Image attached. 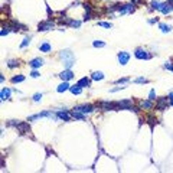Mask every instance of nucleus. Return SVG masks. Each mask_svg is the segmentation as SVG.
<instances>
[{
	"mask_svg": "<svg viewBox=\"0 0 173 173\" xmlns=\"http://www.w3.org/2000/svg\"><path fill=\"white\" fill-rule=\"evenodd\" d=\"M169 100H173V93H169Z\"/></svg>",
	"mask_w": 173,
	"mask_h": 173,
	"instance_id": "41",
	"label": "nucleus"
},
{
	"mask_svg": "<svg viewBox=\"0 0 173 173\" xmlns=\"http://www.w3.org/2000/svg\"><path fill=\"white\" fill-rule=\"evenodd\" d=\"M163 5H165V3H160V2H151L150 3L151 9H156V10H162Z\"/></svg>",
	"mask_w": 173,
	"mask_h": 173,
	"instance_id": "25",
	"label": "nucleus"
},
{
	"mask_svg": "<svg viewBox=\"0 0 173 173\" xmlns=\"http://www.w3.org/2000/svg\"><path fill=\"white\" fill-rule=\"evenodd\" d=\"M59 58L64 59V65H65V69H71V66L75 62V58H74V53H72L69 49H65L61 50L59 53Z\"/></svg>",
	"mask_w": 173,
	"mask_h": 173,
	"instance_id": "1",
	"label": "nucleus"
},
{
	"mask_svg": "<svg viewBox=\"0 0 173 173\" xmlns=\"http://www.w3.org/2000/svg\"><path fill=\"white\" fill-rule=\"evenodd\" d=\"M68 90H69V85H68V81H64V82H62V84H61V85H59V86L56 88V91H58V93H65V91H68Z\"/></svg>",
	"mask_w": 173,
	"mask_h": 173,
	"instance_id": "22",
	"label": "nucleus"
},
{
	"mask_svg": "<svg viewBox=\"0 0 173 173\" xmlns=\"http://www.w3.org/2000/svg\"><path fill=\"white\" fill-rule=\"evenodd\" d=\"M172 10H173V5H170V3H167V2H166L165 5H163V7H162V10H160V12H162L163 14H169Z\"/></svg>",
	"mask_w": 173,
	"mask_h": 173,
	"instance_id": "18",
	"label": "nucleus"
},
{
	"mask_svg": "<svg viewBox=\"0 0 173 173\" xmlns=\"http://www.w3.org/2000/svg\"><path fill=\"white\" fill-rule=\"evenodd\" d=\"M118 62L121 65H126L127 62H129V59H130V53L129 52H118Z\"/></svg>",
	"mask_w": 173,
	"mask_h": 173,
	"instance_id": "12",
	"label": "nucleus"
},
{
	"mask_svg": "<svg viewBox=\"0 0 173 173\" xmlns=\"http://www.w3.org/2000/svg\"><path fill=\"white\" fill-rule=\"evenodd\" d=\"M25 81V77L23 75H14L13 78H12V82L13 84H17V82H23Z\"/></svg>",
	"mask_w": 173,
	"mask_h": 173,
	"instance_id": "26",
	"label": "nucleus"
},
{
	"mask_svg": "<svg viewBox=\"0 0 173 173\" xmlns=\"http://www.w3.org/2000/svg\"><path fill=\"white\" fill-rule=\"evenodd\" d=\"M9 68H16V66H19V61H13V59H12V61H9Z\"/></svg>",
	"mask_w": 173,
	"mask_h": 173,
	"instance_id": "29",
	"label": "nucleus"
},
{
	"mask_svg": "<svg viewBox=\"0 0 173 173\" xmlns=\"http://www.w3.org/2000/svg\"><path fill=\"white\" fill-rule=\"evenodd\" d=\"M159 28H160V30H162L163 33H169V32L172 30V26H169V25H166V23H160Z\"/></svg>",
	"mask_w": 173,
	"mask_h": 173,
	"instance_id": "23",
	"label": "nucleus"
},
{
	"mask_svg": "<svg viewBox=\"0 0 173 173\" xmlns=\"http://www.w3.org/2000/svg\"><path fill=\"white\" fill-rule=\"evenodd\" d=\"M0 98L2 101H6L10 98V90L9 88H2V91H0Z\"/></svg>",
	"mask_w": 173,
	"mask_h": 173,
	"instance_id": "15",
	"label": "nucleus"
},
{
	"mask_svg": "<svg viewBox=\"0 0 173 173\" xmlns=\"http://www.w3.org/2000/svg\"><path fill=\"white\" fill-rule=\"evenodd\" d=\"M50 49H52V46L49 45V42H42L39 45V50H41V52L48 53V52H50Z\"/></svg>",
	"mask_w": 173,
	"mask_h": 173,
	"instance_id": "16",
	"label": "nucleus"
},
{
	"mask_svg": "<svg viewBox=\"0 0 173 173\" xmlns=\"http://www.w3.org/2000/svg\"><path fill=\"white\" fill-rule=\"evenodd\" d=\"M93 45L95 46V48H104V46H105V43L101 42V41H94Z\"/></svg>",
	"mask_w": 173,
	"mask_h": 173,
	"instance_id": "28",
	"label": "nucleus"
},
{
	"mask_svg": "<svg viewBox=\"0 0 173 173\" xmlns=\"http://www.w3.org/2000/svg\"><path fill=\"white\" fill-rule=\"evenodd\" d=\"M170 105H173V100H170Z\"/></svg>",
	"mask_w": 173,
	"mask_h": 173,
	"instance_id": "43",
	"label": "nucleus"
},
{
	"mask_svg": "<svg viewBox=\"0 0 173 173\" xmlns=\"http://www.w3.org/2000/svg\"><path fill=\"white\" fill-rule=\"evenodd\" d=\"M134 82H136V84H147L149 81L146 78H137V79H134Z\"/></svg>",
	"mask_w": 173,
	"mask_h": 173,
	"instance_id": "33",
	"label": "nucleus"
},
{
	"mask_svg": "<svg viewBox=\"0 0 173 173\" xmlns=\"http://www.w3.org/2000/svg\"><path fill=\"white\" fill-rule=\"evenodd\" d=\"M126 86H117V88H113V90H110L111 93H117V91H120V90H124Z\"/></svg>",
	"mask_w": 173,
	"mask_h": 173,
	"instance_id": "39",
	"label": "nucleus"
},
{
	"mask_svg": "<svg viewBox=\"0 0 173 173\" xmlns=\"http://www.w3.org/2000/svg\"><path fill=\"white\" fill-rule=\"evenodd\" d=\"M43 62H45V61H43L42 58H35V59H32V61L29 62V66H30L32 69H38V68H41L43 65Z\"/></svg>",
	"mask_w": 173,
	"mask_h": 173,
	"instance_id": "8",
	"label": "nucleus"
},
{
	"mask_svg": "<svg viewBox=\"0 0 173 173\" xmlns=\"http://www.w3.org/2000/svg\"><path fill=\"white\" fill-rule=\"evenodd\" d=\"M69 91H71L74 95H79V94L82 93V86H79L78 84H77V85H72V86H69Z\"/></svg>",
	"mask_w": 173,
	"mask_h": 173,
	"instance_id": "20",
	"label": "nucleus"
},
{
	"mask_svg": "<svg viewBox=\"0 0 173 173\" xmlns=\"http://www.w3.org/2000/svg\"><path fill=\"white\" fill-rule=\"evenodd\" d=\"M91 79H94V81H101V79H104V74L101 71H95V72H93Z\"/></svg>",
	"mask_w": 173,
	"mask_h": 173,
	"instance_id": "21",
	"label": "nucleus"
},
{
	"mask_svg": "<svg viewBox=\"0 0 173 173\" xmlns=\"http://www.w3.org/2000/svg\"><path fill=\"white\" fill-rule=\"evenodd\" d=\"M167 3H170V5H173V0H167Z\"/></svg>",
	"mask_w": 173,
	"mask_h": 173,
	"instance_id": "42",
	"label": "nucleus"
},
{
	"mask_svg": "<svg viewBox=\"0 0 173 173\" xmlns=\"http://www.w3.org/2000/svg\"><path fill=\"white\" fill-rule=\"evenodd\" d=\"M78 85L79 86H82V88H88V86L91 85V78H81L78 81Z\"/></svg>",
	"mask_w": 173,
	"mask_h": 173,
	"instance_id": "17",
	"label": "nucleus"
},
{
	"mask_svg": "<svg viewBox=\"0 0 173 173\" xmlns=\"http://www.w3.org/2000/svg\"><path fill=\"white\" fill-rule=\"evenodd\" d=\"M71 117L75 118V120H85V114L81 113V111H77V110H72L71 111Z\"/></svg>",
	"mask_w": 173,
	"mask_h": 173,
	"instance_id": "14",
	"label": "nucleus"
},
{
	"mask_svg": "<svg viewBox=\"0 0 173 173\" xmlns=\"http://www.w3.org/2000/svg\"><path fill=\"white\" fill-rule=\"evenodd\" d=\"M133 101L131 100H123L117 102V110H133Z\"/></svg>",
	"mask_w": 173,
	"mask_h": 173,
	"instance_id": "4",
	"label": "nucleus"
},
{
	"mask_svg": "<svg viewBox=\"0 0 173 173\" xmlns=\"http://www.w3.org/2000/svg\"><path fill=\"white\" fill-rule=\"evenodd\" d=\"M30 77H32V78H38V77H39V72L36 71V69H33L32 74H30Z\"/></svg>",
	"mask_w": 173,
	"mask_h": 173,
	"instance_id": "38",
	"label": "nucleus"
},
{
	"mask_svg": "<svg viewBox=\"0 0 173 173\" xmlns=\"http://www.w3.org/2000/svg\"><path fill=\"white\" fill-rule=\"evenodd\" d=\"M9 32H10V26H6V28H3V29H2L0 35H2V36H6L7 33H9Z\"/></svg>",
	"mask_w": 173,
	"mask_h": 173,
	"instance_id": "32",
	"label": "nucleus"
},
{
	"mask_svg": "<svg viewBox=\"0 0 173 173\" xmlns=\"http://www.w3.org/2000/svg\"><path fill=\"white\" fill-rule=\"evenodd\" d=\"M98 26H102V28H107V29H111L113 25L108 23V22H98Z\"/></svg>",
	"mask_w": 173,
	"mask_h": 173,
	"instance_id": "27",
	"label": "nucleus"
},
{
	"mask_svg": "<svg viewBox=\"0 0 173 173\" xmlns=\"http://www.w3.org/2000/svg\"><path fill=\"white\" fill-rule=\"evenodd\" d=\"M29 43H30V38H25V39H23V42L20 43V48H26Z\"/></svg>",
	"mask_w": 173,
	"mask_h": 173,
	"instance_id": "30",
	"label": "nucleus"
},
{
	"mask_svg": "<svg viewBox=\"0 0 173 173\" xmlns=\"http://www.w3.org/2000/svg\"><path fill=\"white\" fill-rule=\"evenodd\" d=\"M38 28H39L38 30H41V32H46V30H49V29L53 28V22H50V20L42 22V23H39Z\"/></svg>",
	"mask_w": 173,
	"mask_h": 173,
	"instance_id": "10",
	"label": "nucleus"
},
{
	"mask_svg": "<svg viewBox=\"0 0 173 173\" xmlns=\"http://www.w3.org/2000/svg\"><path fill=\"white\" fill-rule=\"evenodd\" d=\"M69 26H72V28H79V26H81V22L79 20H71L69 22Z\"/></svg>",
	"mask_w": 173,
	"mask_h": 173,
	"instance_id": "31",
	"label": "nucleus"
},
{
	"mask_svg": "<svg viewBox=\"0 0 173 173\" xmlns=\"http://www.w3.org/2000/svg\"><path fill=\"white\" fill-rule=\"evenodd\" d=\"M43 117L55 118L56 114H55V113H52V111H43V113H38V114H35V115H30V117L28 118V121H35V120H38V118H43Z\"/></svg>",
	"mask_w": 173,
	"mask_h": 173,
	"instance_id": "3",
	"label": "nucleus"
},
{
	"mask_svg": "<svg viewBox=\"0 0 173 173\" xmlns=\"http://www.w3.org/2000/svg\"><path fill=\"white\" fill-rule=\"evenodd\" d=\"M138 105H140V108H151V107H153V102H151V100L140 101V102H138Z\"/></svg>",
	"mask_w": 173,
	"mask_h": 173,
	"instance_id": "24",
	"label": "nucleus"
},
{
	"mask_svg": "<svg viewBox=\"0 0 173 173\" xmlns=\"http://www.w3.org/2000/svg\"><path fill=\"white\" fill-rule=\"evenodd\" d=\"M10 28H13V30H26V28L23 25H20L19 22H16V20H13L10 23Z\"/></svg>",
	"mask_w": 173,
	"mask_h": 173,
	"instance_id": "19",
	"label": "nucleus"
},
{
	"mask_svg": "<svg viewBox=\"0 0 173 173\" xmlns=\"http://www.w3.org/2000/svg\"><path fill=\"white\" fill-rule=\"evenodd\" d=\"M97 107H100L104 111H110V110H117V102H110V101H102L100 104H97Z\"/></svg>",
	"mask_w": 173,
	"mask_h": 173,
	"instance_id": "5",
	"label": "nucleus"
},
{
	"mask_svg": "<svg viewBox=\"0 0 173 173\" xmlns=\"http://www.w3.org/2000/svg\"><path fill=\"white\" fill-rule=\"evenodd\" d=\"M134 56L137 59H150L151 55L146 49H143V48H137L136 52H134Z\"/></svg>",
	"mask_w": 173,
	"mask_h": 173,
	"instance_id": "6",
	"label": "nucleus"
},
{
	"mask_svg": "<svg viewBox=\"0 0 173 173\" xmlns=\"http://www.w3.org/2000/svg\"><path fill=\"white\" fill-rule=\"evenodd\" d=\"M9 126H13V127H16V129L19 130L22 134L30 133V127H29L28 123H20V121H14V120H12V121L9 123Z\"/></svg>",
	"mask_w": 173,
	"mask_h": 173,
	"instance_id": "2",
	"label": "nucleus"
},
{
	"mask_svg": "<svg viewBox=\"0 0 173 173\" xmlns=\"http://www.w3.org/2000/svg\"><path fill=\"white\" fill-rule=\"evenodd\" d=\"M74 110L81 111V113H84V114H90V113H93L94 110H95V107L91 105V104H82V105H77Z\"/></svg>",
	"mask_w": 173,
	"mask_h": 173,
	"instance_id": "7",
	"label": "nucleus"
},
{
	"mask_svg": "<svg viewBox=\"0 0 173 173\" xmlns=\"http://www.w3.org/2000/svg\"><path fill=\"white\" fill-rule=\"evenodd\" d=\"M157 22V19H151V20H149V23H156Z\"/></svg>",
	"mask_w": 173,
	"mask_h": 173,
	"instance_id": "40",
	"label": "nucleus"
},
{
	"mask_svg": "<svg viewBox=\"0 0 173 173\" xmlns=\"http://www.w3.org/2000/svg\"><path fill=\"white\" fill-rule=\"evenodd\" d=\"M126 82H129V78H120L115 81V84H126Z\"/></svg>",
	"mask_w": 173,
	"mask_h": 173,
	"instance_id": "36",
	"label": "nucleus"
},
{
	"mask_svg": "<svg viewBox=\"0 0 173 173\" xmlns=\"http://www.w3.org/2000/svg\"><path fill=\"white\" fill-rule=\"evenodd\" d=\"M59 78L62 79V81H69V79L74 78V72L71 69H65V71H62L59 74Z\"/></svg>",
	"mask_w": 173,
	"mask_h": 173,
	"instance_id": "11",
	"label": "nucleus"
},
{
	"mask_svg": "<svg viewBox=\"0 0 173 173\" xmlns=\"http://www.w3.org/2000/svg\"><path fill=\"white\" fill-rule=\"evenodd\" d=\"M149 100H151V101L156 100V93H154V90H151L150 91V94H149Z\"/></svg>",
	"mask_w": 173,
	"mask_h": 173,
	"instance_id": "35",
	"label": "nucleus"
},
{
	"mask_svg": "<svg viewBox=\"0 0 173 173\" xmlns=\"http://www.w3.org/2000/svg\"><path fill=\"white\" fill-rule=\"evenodd\" d=\"M163 68H165V69H169V71L173 72V65H172V62H166V64L163 65Z\"/></svg>",
	"mask_w": 173,
	"mask_h": 173,
	"instance_id": "34",
	"label": "nucleus"
},
{
	"mask_svg": "<svg viewBox=\"0 0 173 173\" xmlns=\"http://www.w3.org/2000/svg\"><path fill=\"white\" fill-rule=\"evenodd\" d=\"M56 118L64 120V121H69L72 117H71V113H66V111H58V113H56Z\"/></svg>",
	"mask_w": 173,
	"mask_h": 173,
	"instance_id": "13",
	"label": "nucleus"
},
{
	"mask_svg": "<svg viewBox=\"0 0 173 173\" xmlns=\"http://www.w3.org/2000/svg\"><path fill=\"white\" fill-rule=\"evenodd\" d=\"M42 100V94H35V95H33V101H36V102H38V101H41Z\"/></svg>",
	"mask_w": 173,
	"mask_h": 173,
	"instance_id": "37",
	"label": "nucleus"
},
{
	"mask_svg": "<svg viewBox=\"0 0 173 173\" xmlns=\"http://www.w3.org/2000/svg\"><path fill=\"white\" fill-rule=\"evenodd\" d=\"M156 108L160 110V111H165L166 108H167V98H165V97L159 98V100L156 101Z\"/></svg>",
	"mask_w": 173,
	"mask_h": 173,
	"instance_id": "9",
	"label": "nucleus"
}]
</instances>
